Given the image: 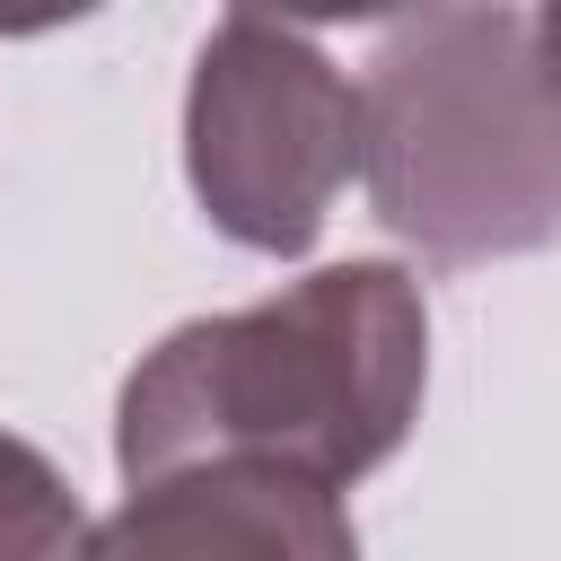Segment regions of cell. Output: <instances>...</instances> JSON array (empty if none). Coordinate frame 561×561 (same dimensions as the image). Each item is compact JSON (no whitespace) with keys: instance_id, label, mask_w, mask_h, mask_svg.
<instances>
[{"instance_id":"cell-2","label":"cell","mask_w":561,"mask_h":561,"mask_svg":"<svg viewBox=\"0 0 561 561\" xmlns=\"http://www.w3.org/2000/svg\"><path fill=\"white\" fill-rule=\"evenodd\" d=\"M359 184L386 237L438 272L561 237V105L526 9H412L359 79Z\"/></svg>"},{"instance_id":"cell-5","label":"cell","mask_w":561,"mask_h":561,"mask_svg":"<svg viewBox=\"0 0 561 561\" xmlns=\"http://www.w3.org/2000/svg\"><path fill=\"white\" fill-rule=\"evenodd\" d=\"M88 508L44 447L0 430V561H88Z\"/></svg>"},{"instance_id":"cell-3","label":"cell","mask_w":561,"mask_h":561,"mask_svg":"<svg viewBox=\"0 0 561 561\" xmlns=\"http://www.w3.org/2000/svg\"><path fill=\"white\" fill-rule=\"evenodd\" d=\"M359 175V88L280 18L228 9L184 88V184L202 219L245 254H307Z\"/></svg>"},{"instance_id":"cell-4","label":"cell","mask_w":561,"mask_h":561,"mask_svg":"<svg viewBox=\"0 0 561 561\" xmlns=\"http://www.w3.org/2000/svg\"><path fill=\"white\" fill-rule=\"evenodd\" d=\"M88 561H359V535L342 491L272 465H193L131 482Z\"/></svg>"},{"instance_id":"cell-6","label":"cell","mask_w":561,"mask_h":561,"mask_svg":"<svg viewBox=\"0 0 561 561\" xmlns=\"http://www.w3.org/2000/svg\"><path fill=\"white\" fill-rule=\"evenodd\" d=\"M535 70H543V88H552V105H561V0L535 9Z\"/></svg>"},{"instance_id":"cell-1","label":"cell","mask_w":561,"mask_h":561,"mask_svg":"<svg viewBox=\"0 0 561 561\" xmlns=\"http://www.w3.org/2000/svg\"><path fill=\"white\" fill-rule=\"evenodd\" d=\"M430 386V307L403 263H324L254 307L193 316L114 403L123 482L193 473V465H272L316 491H351L377 473Z\"/></svg>"}]
</instances>
